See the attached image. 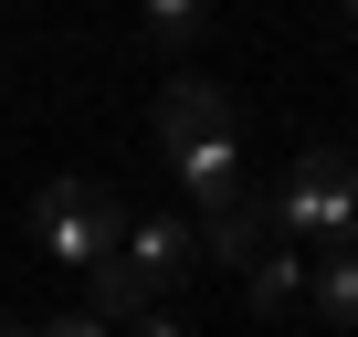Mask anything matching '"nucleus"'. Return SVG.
Instances as JSON below:
<instances>
[{
  "label": "nucleus",
  "mask_w": 358,
  "mask_h": 337,
  "mask_svg": "<svg viewBox=\"0 0 358 337\" xmlns=\"http://www.w3.org/2000/svg\"><path fill=\"white\" fill-rule=\"evenodd\" d=\"M190 243L211 253V264H253V253H274V211L243 190V201H222V211H201L190 222Z\"/></svg>",
  "instance_id": "5"
},
{
  "label": "nucleus",
  "mask_w": 358,
  "mask_h": 337,
  "mask_svg": "<svg viewBox=\"0 0 358 337\" xmlns=\"http://www.w3.org/2000/svg\"><path fill=\"white\" fill-rule=\"evenodd\" d=\"M306 295H316V316H327V327H358V253H327Z\"/></svg>",
  "instance_id": "8"
},
{
  "label": "nucleus",
  "mask_w": 358,
  "mask_h": 337,
  "mask_svg": "<svg viewBox=\"0 0 358 337\" xmlns=\"http://www.w3.org/2000/svg\"><path fill=\"white\" fill-rule=\"evenodd\" d=\"M274 211V243L295 253H358V148H295L285 190L264 201Z\"/></svg>",
  "instance_id": "1"
},
{
  "label": "nucleus",
  "mask_w": 358,
  "mask_h": 337,
  "mask_svg": "<svg viewBox=\"0 0 358 337\" xmlns=\"http://www.w3.org/2000/svg\"><path fill=\"white\" fill-rule=\"evenodd\" d=\"M32 337H106V316H53V327H32Z\"/></svg>",
  "instance_id": "11"
},
{
  "label": "nucleus",
  "mask_w": 358,
  "mask_h": 337,
  "mask_svg": "<svg viewBox=\"0 0 358 337\" xmlns=\"http://www.w3.org/2000/svg\"><path fill=\"white\" fill-rule=\"evenodd\" d=\"M148 137H158V158H190V148H222V137H232V95H222L211 74H169V95H158Z\"/></svg>",
  "instance_id": "4"
},
{
  "label": "nucleus",
  "mask_w": 358,
  "mask_h": 337,
  "mask_svg": "<svg viewBox=\"0 0 358 337\" xmlns=\"http://www.w3.org/2000/svg\"><path fill=\"white\" fill-rule=\"evenodd\" d=\"M201 264V243H190V222H127V243L95 264V306L85 316H148V306H169V285Z\"/></svg>",
  "instance_id": "2"
},
{
  "label": "nucleus",
  "mask_w": 358,
  "mask_h": 337,
  "mask_svg": "<svg viewBox=\"0 0 358 337\" xmlns=\"http://www.w3.org/2000/svg\"><path fill=\"white\" fill-rule=\"evenodd\" d=\"M0 337H32V327H22V316H0Z\"/></svg>",
  "instance_id": "12"
},
{
  "label": "nucleus",
  "mask_w": 358,
  "mask_h": 337,
  "mask_svg": "<svg viewBox=\"0 0 358 337\" xmlns=\"http://www.w3.org/2000/svg\"><path fill=\"white\" fill-rule=\"evenodd\" d=\"M32 243L53 253V264H106L116 243H127V201L116 190H95V180H53L43 201H32Z\"/></svg>",
  "instance_id": "3"
},
{
  "label": "nucleus",
  "mask_w": 358,
  "mask_h": 337,
  "mask_svg": "<svg viewBox=\"0 0 358 337\" xmlns=\"http://www.w3.org/2000/svg\"><path fill=\"white\" fill-rule=\"evenodd\" d=\"M137 337H201V327L179 316V306H148V316H137Z\"/></svg>",
  "instance_id": "10"
},
{
  "label": "nucleus",
  "mask_w": 358,
  "mask_h": 337,
  "mask_svg": "<svg viewBox=\"0 0 358 337\" xmlns=\"http://www.w3.org/2000/svg\"><path fill=\"white\" fill-rule=\"evenodd\" d=\"M179 168V190H190L201 211H222V201H243V148L222 137V148H190V158H169Z\"/></svg>",
  "instance_id": "6"
},
{
  "label": "nucleus",
  "mask_w": 358,
  "mask_h": 337,
  "mask_svg": "<svg viewBox=\"0 0 358 337\" xmlns=\"http://www.w3.org/2000/svg\"><path fill=\"white\" fill-rule=\"evenodd\" d=\"M148 43H158V53H179V43H201V11H190V0H169V11H148Z\"/></svg>",
  "instance_id": "9"
},
{
  "label": "nucleus",
  "mask_w": 358,
  "mask_h": 337,
  "mask_svg": "<svg viewBox=\"0 0 358 337\" xmlns=\"http://www.w3.org/2000/svg\"><path fill=\"white\" fill-rule=\"evenodd\" d=\"M295 295H306V253H285V243H274V253H253V264H243V306H253V316H285Z\"/></svg>",
  "instance_id": "7"
}]
</instances>
